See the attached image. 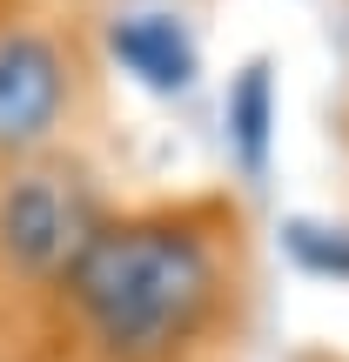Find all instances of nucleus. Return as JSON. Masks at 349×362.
I'll return each mask as SVG.
<instances>
[{"instance_id":"nucleus-1","label":"nucleus","mask_w":349,"mask_h":362,"mask_svg":"<svg viewBox=\"0 0 349 362\" xmlns=\"http://www.w3.org/2000/svg\"><path fill=\"white\" fill-rule=\"evenodd\" d=\"M208 288H215L208 248L168 221L88 235V248L74 255V302L88 309L94 336L121 362H148L175 349L202 322Z\"/></svg>"},{"instance_id":"nucleus-2","label":"nucleus","mask_w":349,"mask_h":362,"mask_svg":"<svg viewBox=\"0 0 349 362\" xmlns=\"http://www.w3.org/2000/svg\"><path fill=\"white\" fill-rule=\"evenodd\" d=\"M0 248H7V262H21V269H34V275L74 262L81 248H88L81 194L67 188L61 175H21L0 194Z\"/></svg>"},{"instance_id":"nucleus-3","label":"nucleus","mask_w":349,"mask_h":362,"mask_svg":"<svg viewBox=\"0 0 349 362\" xmlns=\"http://www.w3.org/2000/svg\"><path fill=\"white\" fill-rule=\"evenodd\" d=\"M61 54L40 34L0 40V148H34L61 115Z\"/></svg>"},{"instance_id":"nucleus-4","label":"nucleus","mask_w":349,"mask_h":362,"mask_svg":"<svg viewBox=\"0 0 349 362\" xmlns=\"http://www.w3.org/2000/svg\"><path fill=\"white\" fill-rule=\"evenodd\" d=\"M108 47L121 54L128 74H142L148 88H161V94L195 81V47H188V34H181L168 13H135V21H115Z\"/></svg>"},{"instance_id":"nucleus-5","label":"nucleus","mask_w":349,"mask_h":362,"mask_svg":"<svg viewBox=\"0 0 349 362\" xmlns=\"http://www.w3.org/2000/svg\"><path fill=\"white\" fill-rule=\"evenodd\" d=\"M229 128H235V148H242V168L262 175V161H269V128H275V88H269V67L262 61H248L242 81H235Z\"/></svg>"},{"instance_id":"nucleus-6","label":"nucleus","mask_w":349,"mask_h":362,"mask_svg":"<svg viewBox=\"0 0 349 362\" xmlns=\"http://www.w3.org/2000/svg\"><path fill=\"white\" fill-rule=\"evenodd\" d=\"M289 248H296V262L302 269H316V275H349V235L343 228H316V221H289Z\"/></svg>"}]
</instances>
